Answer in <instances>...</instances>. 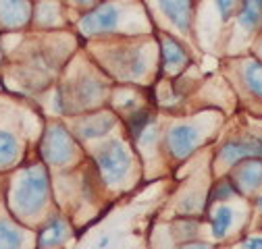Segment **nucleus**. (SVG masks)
<instances>
[{"label":"nucleus","mask_w":262,"mask_h":249,"mask_svg":"<svg viewBox=\"0 0 262 249\" xmlns=\"http://www.w3.org/2000/svg\"><path fill=\"white\" fill-rule=\"evenodd\" d=\"M42 156L46 158V162L50 164H64L73 158L75 154V143L73 139L69 137V133L64 131L62 127L54 124L50 127L44 135V141H42Z\"/></svg>","instance_id":"nucleus-3"},{"label":"nucleus","mask_w":262,"mask_h":249,"mask_svg":"<svg viewBox=\"0 0 262 249\" xmlns=\"http://www.w3.org/2000/svg\"><path fill=\"white\" fill-rule=\"evenodd\" d=\"M117 23H119V9L115 5H100L81 19L79 27L85 36H94V34L115 29Z\"/></svg>","instance_id":"nucleus-4"},{"label":"nucleus","mask_w":262,"mask_h":249,"mask_svg":"<svg viewBox=\"0 0 262 249\" xmlns=\"http://www.w3.org/2000/svg\"><path fill=\"white\" fill-rule=\"evenodd\" d=\"M17 154H19L17 139L7 131H0V166L13 162L17 158Z\"/></svg>","instance_id":"nucleus-16"},{"label":"nucleus","mask_w":262,"mask_h":249,"mask_svg":"<svg viewBox=\"0 0 262 249\" xmlns=\"http://www.w3.org/2000/svg\"><path fill=\"white\" fill-rule=\"evenodd\" d=\"M113 124H115V118L111 114H96L92 118H88L81 127H79V135L83 139H96V137H102L106 135L111 129H113Z\"/></svg>","instance_id":"nucleus-10"},{"label":"nucleus","mask_w":262,"mask_h":249,"mask_svg":"<svg viewBox=\"0 0 262 249\" xmlns=\"http://www.w3.org/2000/svg\"><path fill=\"white\" fill-rule=\"evenodd\" d=\"M77 5H92V3H96V0H75Z\"/></svg>","instance_id":"nucleus-23"},{"label":"nucleus","mask_w":262,"mask_h":249,"mask_svg":"<svg viewBox=\"0 0 262 249\" xmlns=\"http://www.w3.org/2000/svg\"><path fill=\"white\" fill-rule=\"evenodd\" d=\"M167 145L175 158H187L198 145V129L189 124H177L167 135Z\"/></svg>","instance_id":"nucleus-6"},{"label":"nucleus","mask_w":262,"mask_h":249,"mask_svg":"<svg viewBox=\"0 0 262 249\" xmlns=\"http://www.w3.org/2000/svg\"><path fill=\"white\" fill-rule=\"evenodd\" d=\"M235 191V185L233 183H221L214 187V193H212V200H229Z\"/></svg>","instance_id":"nucleus-20"},{"label":"nucleus","mask_w":262,"mask_h":249,"mask_svg":"<svg viewBox=\"0 0 262 249\" xmlns=\"http://www.w3.org/2000/svg\"><path fill=\"white\" fill-rule=\"evenodd\" d=\"M231 222H233V210L227 206H221L212 218V235L216 239H223L229 233V229H231Z\"/></svg>","instance_id":"nucleus-15"},{"label":"nucleus","mask_w":262,"mask_h":249,"mask_svg":"<svg viewBox=\"0 0 262 249\" xmlns=\"http://www.w3.org/2000/svg\"><path fill=\"white\" fill-rule=\"evenodd\" d=\"M233 185L242 193L256 191L262 187V156L256 158H246L233 172Z\"/></svg>","instance_id":"nucleus-5"},{"label":"nucleus","mask_w":262,"mask_h":249,"mask_svg":"<svg viewBox=\"0 0 262 249\" xmlns=\"http://www.w3.org/2000/svg\"><path fill=\"white\" fill-rule=\"evenodd\" d=\"M256 156H262L260 139H233L221 147V158L227 164H237L246 158H256Z\"/></svg>","instance_id":"nucleus-7"},{"label":"nucleus","mask_w":262,"mask_h":249,"mask_svg":"<svg viewBox=\"0 0 262 249\" xmlns=\"http://www.w3.org/2000/svg\"><path fill=\"white\" fill-rule=\"evenodd\" d=\"M98 166H100V172L104 177L106 183L115 185L119 183L125 172L129 170V152L125 150V145L121 141H108L106 145H102V150L98 152Z\"/></svg>","instance_id":"nucleus-2"},{"label":"nucleus","mask_w":262,"mask_h":249,"mask_svg":"<svg viewBox=\"0 0 262 249\" xmlns=\"http://www.w3.org/2000/svg\"><path fill=\"white\" fill-rule=\"evenodd\" d=\"M150 124H152V116L146 110H138L134 116L129 118V133H131V137H134V139H142Z\"/></svg>","instance_id":"nucleus-17"},{"label":"nucleus","mask_w":262,"mask_h":249,"mask_svg":"<svg viewBox=\"0 0 262 249\" xmlns=\"http://www.w3.org/2000/svg\"><path fill=\"white\" fill-rule=\"evenodd\" d=\"M23 239L17 229H13L9 222L0 220V247H21Z\"/></svg>","instance_id":"nucleus-19"},{"label":"nucleus","mask_w":262,"mask_h":249,"mask_svg":"<svg viewBox=\"0 0 262 249\" xmlns=\"http://www.w3.org/2000/svg\"><path fill=\"white\" fill-rule=\"evenodd\" d=\"M244 81L254 96L262 98V62H256V60L248 62L244 67Z\"/></svg>","instance_id":"nucleus-14"},{"label":"nucleus","mask_w":262,"mask_h":249,"mask_svg":"<svg viewBox=\"0 0 262 249\" xmlns=\"http://www.w3.org/2000/svg\"><path fill=\"white\" fill-rule=\"evenodd\" d=\"M48 197V177L42 166H34L23 172L15 187L13 204L21 214H36Z\"/></svg>","instance_id":"nucleus-1"},{"label":"nucleus","mask_w":262,"mask_h":249,"mask_svg":"<svg viewBox=\"0 0 262 249\" xmlns=\"http://www.w3.org/2000/svg\"><path fill=\"white\" fill-rule=\"evenodd\" d=\"M214 5L219 9V13H221V19H229L235 11L237 0H214Z\"/></svg>","instance_id":"nucleus-21"},{"label":"nucleus","mask_w":262,"mask_h":249,"mask_svg":"<svg viewBox=\"0 0 262 249\" xmlns=\"http://www.w3.org/2000/svg\"><path fill=\"white\" fill-rule=\"evenodd\" d=\"M260 23H262V0H244V7L239 13V25L246 31H252Z\"/></svg>","instance_id":"nucleus-12"},{"label":"nucleus","mask_w":262,"mask_h":249,"mask_svg":"<svg viewBox=\"0 0 262 249\" xmlns=\"http://www.w3.org/2000/svg\"><path fill=\"white\" fill-rule=\"evenodd\" d=\"M29 19L27 0H0V23L9 29L25 25Z\"/></svg>","instance_id":"nucleus-8"},{"label":"nucleus","mask_w":262,"mask_h":249,"mask_svg":"<svg viewBox=\"0 0 262 249\" xmlns=\"http://www.w3.org/2000/svg\"><path fill=\"white\" fill-rule=\"evenodd\" d=\"M73 93L77 96L79 104H92V102L98 98V93H100V87H98V83L85 79V81H81V83L75 87Z\"/></svg>","instance_id":"nucleus-18"},{"label":"nucleus","mask_w":262,"mask_h":249,"mask_svg":"<svg viewBox=\"0 0 262 249\" xmlns=\"http://www.w3.org/2000/svg\"><path fill=\"white\" fill-rule=\"evenodd\" d=\"M258 210H260V212H262V195H260V197H258Z\"/></svg>","instance_id":"nucleus-24"},{"label":"nucleus","mask_w":262,"mask_h":249,"mask_svg":"<svg viewBox=\"0 0 262 249\" xmlns=\"http://www.w3.org/2000/svg\"><path fill=\"white\" fill-rule=\"evenodd\" d=\"M244 247H262V237H250L244 241Z\"/></svg>","instance_id":"nucleus-22"},{"label":"nucleus","mask_w":262,"mask_h":249,"mask_svg":"<svg viewBox=\"0 0 262 249\" xmlns=\"http://www.w3.org/2000/svg\"><path fill=\"white\" fill-rule=\"evenodd\" d=\"M64 237H67V225H64V220L62 218H52L40 233V245L52 247V245H58Z\"/></svg>","instance_id":"nucleus-13"},{"label":"nucleus","mask_w":262,"mask_h":249,"mask_svg":"<svg viewBox=\"0 0 262 249\" xmlns=\"http://www.w3.org/2000/svg\"><path fill=\"white\" fill-rule=\"evenodd\" d=\"M171 23H175L181 31H187L191 19V0H156Z\"/></svg>","instance_id":"nucleus-9"},{"label":"nucleus","mask_w":262,"mask_h":249,"mask_svg":"<svg viewBox=\"0 0 262 249\" xmlns=\"http://www.w3.org/2000/svg\"><path fill=\"white\" fill-rule=\"evenodd\" d=\"M185 60H187V56H185V52H183V48L177 44V42H173V40H162V65H165V69L167 71H177V69H181L183 65H185Z\"/></svg>","instance_id":"nucleus-11"}]
</instances>
